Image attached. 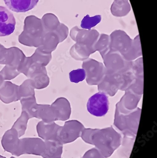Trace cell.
Segmentation results:
<instances>
[{"mask_svg":"<svg viewBox=\"0 0 157 158\" xmlns=\"http://www.w3.org/2000/svg\"><path fill=\"white\" fill-rule=\"evenodd\" d=\"M101 19V17L100 15H97L93 17H90L89 15L86 16L82 21V27L90 30L91 27L99 23Z\"/></svg>","mask_w":157,"mask_h":158,"instance_id":"cell-6","label":"cell"},{"mask_svg":"<svg viewBox=\"0 0 157 158\" xmlns=\"http://www.w3.org/2000/svg\"><path fill=\"white\" fill-rule=\"evenodd\" d=\"M14 158V157H11V158Z\"/></svg>","mask_w":157,"mask_h":158,"instance_id":"cell-10","label":"cell"},{"mask_svg":"<svg viewBox=\"0 0 157 158\" xmlns=\"http://www.w3.org/2000/svg\"><path fill=\"white\" fill-rule=\"evenodd\" d=\"M0 158H6V157H3V156L0 155Z\"/></svg>","mask_w":157,"mask_h":158,"instance_id":"cell-9","label":"cell"},{"mask_svg":"<svg viewBox=\"0 0 157 158\" xmlns=\"http://www.w3.org/2000/svg\"><path fill=\"white\" fill-rule=\"evenodd\" d=\"M86 72L83 69H78L73 70L70 73V81L74 83H78L83 81L86 78Z\"/></svg>","mask_w":157,"mask_h":158,"instance_id":"cell-7","label":"cell"},{"mask_svg":"<svg viewBox=\"0 0 157 158\" xmlns=\"http://www.w3.org/2000/svg\"><path fill=\"white\" fill-rule=\"evenodd\" d=\"M46 150L45 143L39 138H24L19 140V144L15 155L33 154L41 156Z\"/></svg>","mask_w":157,"mask_h":158,"instance_id":"cell-1","label":"cell"},{"mask_svg":"<svg viewBox=\"0 0 157 158\" xmlns=\"http://www.w3.org/2000/svg\"><path fill=\"white\" fill-rule=\"evenodd\" d=\"M39 0H3L6 6L16 12H26L36 6Z\"/></svg>","mask_w":157,"mask_h":158,"instance_id":"cell-4","label":"cell"},{"mask_svg":"<svg viewBox=\"0 0 157 158\" xmlns=\"http://www.w3.org/2000/svg\"><path fill=\"white\" fill-rule=\"evenodd\" d=\"M88 111L96 117L104 116L109 110L108 97L104 93H96L89 99L87 104Z\"/></svg>","mask_w":157,"mask_h":158,"instance_id":"cell-2","label":"cell"},{"mask_svg":"<svg viewBox=\"0 0 157 158\" xmlns=\"http://www.w3.org/2000/svg\"><path fill=\"white\" fill-rule=\"evenodd\" d=\"M18 137L16 134L10 133V131L7 132L2 140V144L4 150L15 155L19 144Z\"/></svg>","mask_w":157,"mask_h":158,"instance_id":"cell-5","label":"cell"},{"mask_svg":"<svg viewBox=\"0 0 157 158\" xmlns=\"http://www.w3.org/2000/svg\"><path fill=\"white\" fill-rule=\"evenodd\" d=\"M15 25V18L13 14L6 7L0 6V37L11 34Z\"/></svg>","mask_w":157,"mask_h":158,"instance_id":"cell-3","label":"cell"},{"mask_svg":"<svg viewBox=\"0 0 157 158\" xmlns=\"http://www.w3.org/2000/svg\"><path fill=\"white\" fill-rule=\"evenodd\" d=\"M128 2H129L128 0H114L113 3L117 4V5H122V4H126Z\"/></svg>","mask_w":157,"mask_h":158,"instance_id":"cell-8","label":"cell"}]
</instances>
